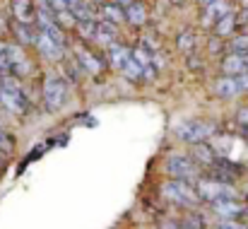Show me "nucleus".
I'll list each match as a JSON object with an SVG mask.
<instances>
[{
  "mask_svg": "<svg viewBox=\"0 0 248 229\" xmlns=\"http://www.w3.org/2000/svg\"><path fill=\"white\" fill-rule=\"evenodd\" d=\"M0 106L12 116H24L29 109V97L17 77H0Z\"/></svg>",
  "mask_w": 248,
  "mask_h": 229,
  "instance_id": "nucleus-1",
  "label": "nucleus"
},
{
  "mask_svg": "<svg viewBox=\"0 0 248 229\" xmlns=\"http://www.w3.org/2000/svg\"><path fill=\"white\" fill-rule=\"evenodd\" d=\"M68 82L63 75H56V73H48L44 75L41 82V99H44V106L48 111H61L65 104H68Z\"/></svg>",
  "mask_w": 248,
  "mask_h": 229,
  "instance_id": "nucleus-2",
  "label": "nucleus"
},
{
  "mask_svg": "<svg viewBox=\"0 0 248 229\" xmlns=\"http://www.w3.org/2000/svg\"><path fill=\"white\" fill-rule=\"evenodd\" d=\"M162 196L169 203H173L176 208L183 210H193L198 205V196H195V186L190 181H178V179H169L162 183Z\"/></svg>",
  "mask_w": 248,
  "mask_h": 229,
  "instance_id": "nucleus-3",
  "label": "nucleus"
},
{
  "mask_svg": "<svg viewBox=\"0 0 248 229\" xmlns=\"http://www.w3.org/2000/svg\"><path fill=\"white\" fill-rule=\"evenodd\" d=\"M164 171L169 174V179H178V181H195L200 174L198 162L190 154H181V152H171L164 159Z\"/></svg>",
  "mask_w": 248,
  "mask_h": 229,
  "instance_id": "nucleus-4",
  "label": "nucleus"
},
{
  "mask_svg": "<svg viewBox=\"0 0 248 229\" xmlns=\"http://www.w3.org/2000/svg\"><path fill=\"white\" fill-rule=\"evenodd\" d=\"M215 133V123L210 121H202V118H188V121H181L176 128H173V135L181 140V143H188V145H195V143H207Z\"/></svg>",
  "mask_w": 248,
  "mask_h": 229,
  "instance_id": "nucleus-5",
  "label": "nucleus"
},
{
  "mask_svg": "<svg viewBox=\"0 0 248 229\" xmlns=\"http://www.w3.org/2000/svg\"><path fill=\"white\" fill-rule=\"evenodd\" d=\"M73 58L78 61V65L82 68V73H87V75H99V73H104L108 68V61L96 51V46L87 44L82 39L73 46Z\"/></svg>",
  "mask_w": 248,
  "mask_h": 229,
  "instance_id": "nucleus-6",
  "label": "nucleus"
},
{
  "mask_svg": "<svg viewBox=\"0 0 248 229\" xmlns=\"http://www.w3.org/2000/svg\"><path fill=\"white\" fill-rule=\"evenodd\" d=\"M195 186V196L198 200H205V203H217V200H224V198H236L234 196V186L229 183H222V181H215L210 176H198L193 181Z\"/></svg>",
  "mask_w": 248,
  "mask_h": 229,
  "instance_id": "nucleus-7",
  "label": "nucleus"
},
{
  "mask_svg": "<svg viewBox=\"0 0 248 229\" xmlns=\"http://www.w3.org/2000/svg\"><path fill=\"white\" fill-rule=\"evenodd\" d=\"M31 73H34V65H31V61L27 58L24 46L10 44V75L19 80V77H29Z\"/></svg>",
  "mask_w": 248,
  "mask_h": 229,
  "instance_id": "nucleus-8",
  "label": "nucleus"
},
{
  "mask_svg": "<svg viewBox=\"0 0 248 229\" xmlns=\"http://www.w3.org/2000/svg\"><path fill=\"white\" fill-rule=\"evenodd\" d=\"M118 41V27L116 24H111V22H106V19H96V24H94V34H92V39H89V44L92 46H99V49H108L111 44H116Z\"/></svg>",
  "mask_w": 248,
  "mask_h": 229,
  "instance_id": "nucleus-9",
  "label": "nucleus"
},
{
  "mask_svg": "<svg viewBox=\"0 0 248 229\" xmlns=\"http://www.w3.org/2000/svg\"><path fill=\"white\" fill-rule=\"evenodd\" d=\"M34 49H36L39 56H41L44 61H48V63H61V61L65 58V46H61L58 41H53L51 36H46V34H41V32H39V36H36Z\"/></svg>",
  "mask_w": 248,
  "mask_h": 229,
  "instance_id": "nucleus-10",
  "label": "nucleus"
},
{
  "mask_svg": "<svg viewBox=\"0 0 248 229\" xmlns=\"http://www.w3.org/2000/svg\"><path fill=\"white\" fill-rule=\"evenodd\" d=\"M10 32H12L15 44H19V46H24V49H31V46L36 44V36H39L36 24L17 22V19H12V22H10Z\"/></svg>",
  "mask_w": 248,
  "mask_h": 229,
  "instance_id": "nucleus-11",
  "label": "nucleus"
},
{
  "mask_svg": "<svg viewBox=\"0 0 248 229\" xmlns=\"http://www.w3.org/2000/svg\"><path fill=\"white\" fill-rule=\"evenodd\" d=\"M10 10H12V19L36 24V2L34 0H12Z\"/></svg>",
  "mask_w": 248,
  "mask_h": 229,
  "instance_id": "nucleus-12",
  "label": "nucleus"
},
{
  "mask_svg": "<svg viewBox=\"0 0 248 229\" xmlns=\"http://www.w3.org/2000/svg\"><path fill=\"white\" fill-rule=\"evenodd\" d=\"M244 92V87H241V82H239V75H224L219 77L217 82H215V94L219 97V99H234V97H239Z\"/></svg>",
  "mask_w": 248,
  "mask_h": 229,
  "instance_id": "nucleus-13",
  "label": "nucleus"
},
{
  "mask_svg": "<svg viewBox=\"0 0 248 229\" xmlns=\"http://www.w3.org/2000/svg\"><path fill=\"white\" fill-rule=\"evenodd\" d=\"M212 210H215L222 220H236V217H241V215H244L246 205H241L236 198H224V200L212 203Z\"/></svg>",
  "mask_w": 248,
  "mask_h": 229,
  "instance_id": "nucleus-14",
  "label": "nucleus"
},
{
  "mask_svg": "<svg viewBox=\"0 0 248 229\" xmlns=\"http://www.w3.org/2000/svg\"><path fill=\"white\" fill-rule=\"evenodd\" d=\"M229 12H234V10H232V5H229V0H215V2L205 5L202 22H205L207 27H215V24H217L222 17H227Z\"/></svg>",
  "mask_w": 248,
  "mask_h": 229,
  "instance_id": "nucleus-15",
  "label": "nucleus"
},
{
  "mask_svg": "<svg viewBox=\"0 0 248 229\" xmlns=\"http://www.w3.org/2000/svg\"><path fill=\"white\" fill-rule=\"evenodd\" d=\"M130 56H133V49H128V46L121 44V41H116V44H111V46L106 49V61H108V65H111V68H118V70L128 63Z\"/></svg>",
  "mask_w": 248,
  "mask_h": 229,
  "instance_id": "nucleus-16",
  "label": "nucleus"
},
{
  "mask_svg": "<svg viewBox=\"0 0 248 229\" xmlns=\"http://www.w3.org/2000/svg\"><path fill=\"white\" fill-rule=\"evenodd\" d=\"M99 19H106V22L118 27L125 22V7H121L116 0H108V2L99 5Z\"/></svg>",
  "mask_w": 248,
  "mask_h": 229,
  "instance_id": "nucleus-17",
  "label": "nucleus"
},
{
  "mask_svg": "<svg viewBox=\"0 0 248 229\" xmlns=\"http://www.w3.org/2000/svg\"><path fill=\"white\" fill-rule=\"evenodd\" d=\"M193 147V152H190V157L198 162V166L200 169H207V166H212L215 164V159L219 157V154L215 152L207 143H195V145H190Z\"/></svg>",
  "mask_w": 248,
  "mask_h": 229,
  "instance_id": "nucleus-18",
  "label": "nucleus"
},
{
  "mask_svg": "<svg viewBox=\"0 0 248 229\" xmlns=\"http://www.w3.org/2000/svg\"><path fill=\"white\" fill-rule=\"evenodd\" d=\"M125 22H130L133 27H142L147 22V5L142 0H135L125 7Z\"/></svg>",
  "mask_w": 248,
  "mask_h": 229,
  "instance_id": "nucleus-19",
  "label": "nucleus"
},
{
  "mask_svg": "<svg viewBox=\"0 0 248 229\" xmlns=\"http://www.w3.org/2000/svg\"><path fill=\"white\" fill-rule=\"evenodd\" d=\"M236 27H239V15L236 12H229L227 17H222L215 24V34L222 36V39H229L232 34H236Z\"/></svg>",
  "mask_w": 248,
  "mask_h": 229,
  "instance_id": "nucleus-20",
  "label": "nucleus"
},
{
  "mask_svg": "<svg viewBox=\"0 0 248 229\" xmlns=\"http://www.w3.org/2000/svg\"><path fill=\"white\" fill-rule=\"evenodd\" d=\"M121 73H123L125 80H130V82H145V70H142V65H140L133 56H130L128 63L121 68Z\"/></svg>",
  "mask_w": 248,
  "mask_h": 229,
  "instance_id": "nucleus-21",
  "label": "nucleus"
},
{
  "mask_svg": "<svg viewBox=\"0 0 248 229\" xmlns=\"http://www.w3.org/2000/svg\"><path fill=\"white\" fill-rule=\"evenodd\" d=\"M12 152H15V138H12V133L7 128L0 126V159L5 162Z\"/></svg>",
  "mask_w": 248,
  "mask_h": 229,
  "instance_id": "nucleus-22",
  "label": "nucleus"
},
{
  "mask_svg": "<svg viewBox=\"0 0 248 229\" xmlns=\"http://www.w3.org/2000/svg\"><path fill=\"white\" fill-rule=\"evenodd\" d=\"M227 49L229 53H248V34H232L229 41H227Z\"/></svg>",
  "mask_w": 248,
  "mask_h": 229,
  "instance_id": "nucleus-23",
  "label": "nucleus"
},
{
  "mask_svg": "<svg viewBox=\"0 0 248 229\" xmlns=\"http://www.w3.org/2000/svg\"><path fill=\"white\" fill-rule=\"evenodd\" d=\"M178 225H181V229H205V220H202L198 213L188 210V213L178 220Z\"/></svg>",
  "mask_w": 248,
  "mask_h": 229,
  "instance_id": "nucleus-24",
  "label": "nucleus"
},
{
  "mask_svg": "<svg viewBox=\"0 0 248 229\" xmlns=\"http://www.w3.org/2000/svg\"><path fill=\"white\" fill-rule=\"evenodd\" d=\"M178 49H181L183 53H190V51L195 49V32H193V29H186V32L178 36Z\"/></svg>",
  "mask_w": 248,
  "mask_h": 229,
  "instance_id": "nucleus-25",
  "label": "nucleus"
},
{
  "mask_svg": "<svg viewBox=\"0 0 248 229\" xmlns=\"http://www.w3.org/2000/svg\"><path fill=\"white\" fill-rule=\"evenodd\" d=\"M10 75V44L0 41V77Z\"/></svg>",
  "mask_w": 248,
  "mask_h": 229,
  "instance_id": "nucleus-26",
  "label": "nucleus"
},
{
  "mask_svg": "<svg viewBox=\"0 0 248 229\" xmlns=\"http://www.w3.org/2000/svg\"><path fill=\"white\" fill-rule=\"evenodd\" d=\"M51 10H53V15L56 12H63V10H70V2L68 0H44Z\"/></svg>",
  "mask_w": 248,
  "mask_h": 229,
  "instance_id": "nucleus-27",
  "label": "nucleus"
},
{
  "mask_svg": "<svg viewBox=\"0 0 248 229\" xmlns=\"http://www.w3.org/2000/svg\"><path fill=\"white\" fill-rule=\"evenodd\" d=\"M217 229H248V225L239 222V220H222V222L217 225Z\"/></svg>",
  "mask_w": 248,
  "mask_h": 229,
  "instance_id": "nucleus-28",
  "label": "nucleus"
},
{
  "mask_svg": "<svg viewBox=\"0 0 248 229\" xmlns=\"http://www.w3.org/2000/svg\"><path fill=\"white\" fill-rule=\"evenodd\" d=\"M239 24H248V7H244V12L239 15Z\"/></svg>",
  "mask_w": 248,
  "mask_h": 229,
  "instance_id": "nucleus-29",
  "label": "nucleus"
},
{
  "mask_svg": "<svg viewBox=\"0 0 248 229\" xmlns=\"http://www.w3.org/2000/svg\"><path fill=\"white\" fill-rule=\"evenodd\" d=\"M239 131H241V138L248 143V126H241V123H239Z\"/></svg>",
  "mask_w": 248,
  "mask_h": 229,
  "instance_id": "nucleus-30",
  "label": "nucleus"
},
{
  "mask_svg": "<svg viewBox=\"0 0 248 229\" xmlns=\"http://www.w3.org/2000/svg\"><path fill=\"white\" fill-rule=\"evenodd\" d=\"M116 2H118L121 7H128V5H130V2H135V0H116Z\"/></svg>",
  "mask_w": 248,
  "mask_h": 229,
  "instance_id": "nucleus-31",
  "label": "nucleus"
},
{
  "mask_svg": "<svg viewBox=\"0 0 248 229\" xmlns=\"http://www.w3.org/2000/svg\"><path fill=\"white\" fill-rule=\"evenodd\" d=\"M94 2H96V5H104V2H108V0H94Z\"/></svg>",
  "mask_w": 248,
  "mask_h": 229,
  "instance_id": "nucleus-32",
  "label": "nucleus"
},
{
  "mask_svg": "<svg viewBox=\"0 0 248 229\" xmlns=\"http://www.w3.org/2000/svg\"><path fill=\"white\" fill-rule=\"evenodd\" d=\"M68 2H70V7H73V5H75V2H80V0H68Z\"/></svg>",
  "mask_w": 248,
  "mask_h": 229,
  "instance_id": "nucleus-33",
  "label": "nucleus"
},
{
  "mask_svg": "<svg viewBox=\"0 0 248 229\" xmlns=\"http://www.w3.org/2000/svg\"><path fill=\"white\" fill-rule=\"evenodd\" d=\"M241 5H244V7H248V0H241Z\"/></svg>",
  "mask_w": 248,
  "mask_h": 229,
  "instance_id": "nucleus-34",
  "label": "nucleus"
},
{
  "mask_svg": "<svg viewBox=\"0 0 248 229\" xmlns=\"http://www.w3.org/2000/svg\"><path fill=\"white\" fill-rule=\"evenodd\" d=\"M244 217H246V220H248V208H246V210H244Z\"/></svg>",
  "mask_w": 248,
  "mask_h": 229,
  "instance_id": "nucleus-35",
  "label": "nucleus"
},
{
  "mask_svg": "<svg viewBox=\"0 0 248 229\" xmlns=\"http://www.w3.org/2000/svg\"><path fill=\"white\" fill-rule=\"evenodd\" d=\"M246 198H248V186H246Z\"/></svg>",
  "mask_w": 248,
  "mask_h": 229,
  "instance_id": "nucleus-36",
  "label": "nucleus"
},
{
  "mask_svg": "<svg viewBox=\"0 0 248 229\" xmlns=\"http://www.w3.org/2000/svg\"><path fill=\"white\" fill-rule=\"evenodd\" d=\"M2 164H5V162H2V159H0V166H2Z\"/></svg>",
  "mask_w": 248,
  "mask_h": 229,
  "instance_id": "nucleus-37",
  "label": "nucleus"
}]
</instances>
